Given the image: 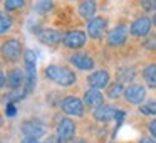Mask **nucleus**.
Listing matches in <instances>:
<instances>
[{"label":"nucleus","instance_id":"34","mask_svg":"<svg viewBox=\"0 0 156 143\" xmlns=\"http://www.w3.org/2000/svg\"><path fill=\"white\" fill-rule=\"evenodd\" d=\"M47 143H61V141H59V140L55 138V136H52V138H49V140H47Z\"/></svg>","mask_w":156,"mask_h":143},{"label":"nucleus","instance_id":"32","mask_svg":"<svg viewBox=\"0 0 156 143\" xmlns=\"http://www.w3.org/2000/svg\"><path fill=\"white\" fill-rule=\"evenodd\" d=\"M69 143H89V141L86 138H72Z\"/></svg>","mask_w":156,"mask_h":143},{"label":"nucleus","instance_id":"5","mask_svg":"<svg viewBox=\"0 0 156 143\" xmlns=\"http://www.w3.org/2000/svg\"><path fill=\"white\" fill-rule=\"evenodd\" d=\"M129 25H126L124 22H121V24H118L114 29H111V31L108 32V35H106L104 42H106V47L109 49H119L122 47V46H126V42H128L129 39Z\"/></svg>","mask_w":156,"mask_h":143},{"label":"nucleus","instance_id":"12","mask_svg":"<svg viewBox=\"0 0 156 143\" xmlns=\"http://www.w3.org/2000/svg\"><path fill=\"white\" fill-rule=\"evenodd\" d=\"M122 98H124L126 103H129L133 106H141L146 99V86L138 84V82H131V84L126 86Z\"/></svg>","mask_w":156,"mask_h":143},{"label":"nucleus","instance_id":"31","mask_svg":"<svg viewBox=\"0 0 156 143\" xmlns=\"http://www.w3.org/2000/svg\"><path fill=\"white\" fill-rule=\"evenodd\" d=\"M136 143H156V140L153 136H143L141 140H138Z\"/></svg>","mask_w":156,"mask_h":143},{"label":"nucleus","instance_id":"14","mask_svg":"<svg viewBox=\"0 0 156 143\" xmlns=\"http://www.w3.org/2000/svg\"><path fill=\"white\" fill-rule=\"evenodd\" d=\"M118 109L114 105H102L99 108H96L92 111V119L99 125H108V123L114 121L116 115H118Z\"/></svg>","mask_w":156,"mask_h":143},{"label":"nucleus","instance_id":"22","mask_svg":"<svg viewBox=\"0 0 156 143\" xmlns=\"http://www.w3.org/2000/svg\"><path fill=\"white\" fill-rule=\"evenodd\" d=\"M14 17H12V14H7V12H2V15H0V34L2 35H7L10 34L12 27H14Z\"/></svg>","mask_w":156,"mask_h":143},{"label":"nucleus","instance_id":"15","mask_svg":"<svg viewBox=\"0 0 156 143\" xmlns=\"http://www.w3.org/2000/svg\"><path fill=\"white\" fill-rule=\"evenodd\" d=\"M82 101H84L86 108H89V109L94 111L96 108L106 105V94L101 91V89L89 88V89H86L84 94H82Z\"/></svg>","mask_w":156,"mask_h":143},{"label":"nucleus","instance_id":"21","mask_svg":"<svg viewBox=\"0 0 156 143\" xmlns=\"http://www.w3.org/2000/svg\"><path fill=\"white\" fill-rule=\"evenodd\" d=\"M54 9V0H35L34 12L37 15H47Z\"/></svg>","mask_w":156,"mask_h":143},{"label":"nucleus","instance_id":"28","mask_svg":"<svg viewBox=\"0 0 156 143\" xmlns=\"http://www.w3.org/2000/svg\"><path fill=\"white\" fill-rule=\"evenodd\" d=\"M148 131H149V135L156 140V118H153L151 121L148 123Z\"/></svg>","mask_w":156,"mask_h":143},{"label":"nucleus","instance_id":"11","mask_svg":"<svg viewBox=\"0 0 156 143\" xmlns=\"http://www.w3.org/2000/svg\"><path fill=\"white\" fill-rule=\"evenodd\" d=\"M151 29H153V19L148 17V15H139L129 25V32L136 39H146L151 34Z\"/></svg>","mask_w":156,"mask_h":143},{"label":"nucleus","instance_id":"30","mask_svg":"<svg viewBox=\"0 0 156 143\" xmlns=\"http://www.w3.org/2000/svg\"><path fill=\"white\" fill-rule=\"evenodd\" d=\"M0 88H2V89L7 88V72H5V71L0 72Z\"/></svg>","mask_w":156,"mask_h":143},{"label":"nucleus","instance_id":"4","mask_svg":"<svg viewBox=\"0 0 156 143\" xmlns=\"http://www.w3.org/2000/svg\"><path fill=\"white\" fill-rule=\"evenodd\" d=\"M108 27H109V19L104 17V15H96L94 19L86 22L87 37L94 42L102 41V37L106 39V35H108Z\"/></svg>","mask_w":156,"mask_h":143},{"label":"nucleus","instance_id":"2","mask_svg":"<svg viewBox=\"0 0 156 143\" xmlns=\"http://www.w3.org/2000/svg\"><path fill=\"white\" fill-rule=\"evenodd\" d=\"M24 52L25 49L19 37L4 39V42H2V59H4V62L15 66L17 62H20V59H24Z\"/></svg>","mask_w":156,"mask_h":143},{"label":"nucleus","instance_id":"36","mask_svg":"<svg viewBox=\"0 0 156 143\" xmlns=\"http://www.w3.org/2000/svg\"><path fill=\"white\" fill-rule=\"evenodd\" d=\"M67 2H76V0H67Z\"/></svg>","mask_w":156,"mask_h":143},{"label":"nucleus","instance_id":"19","mask_svg":"<svg viewBox=\"0 0 156 143\" xmlns=\"http://www.w3.org/2000/svg\"><path fill=\"white\" fill-rule=\"evenodd\" d=\"M136 76H138V72H136V69L133 66H122V68L116 69V79L119 82H128V84H131Z\"/></svg>","mask_w":156,"mask_h":143},{"label":"nucleus","instance_id":"20","mask_svg":"<svg viewBox=\"0 0 156 143\" xmlns=\"http://www.w3.org/2000/svg\"><path fill=\"white\" fill-rule=\"evenodd\" d=\"M124 89H126V86L122 84V82H119V81L111 82V84L108 86V89H106V98L116 101V99H119V98L124 96Z\"/></svg>","mask_w":156,"mask_h":143},{"label":"nucleus","instance_id":"10","mask_svg":"<svg viewBox=\"0 0 156 143\" xmlns=\"http://www.w3.org/2000/svg\"><path fill=\"white\" fill-rule=\"evenodd\" d=\"M37 41L41 42L45 47H57V46L62 44V39H64V34H62L59 29L54 27H42L41 31L35 34Z\"/></svg>","mask_w":156,"mask_h":143},{"label":"nucleus","instance_id":"24","mask_svg":"<svg viewBox=\"0 0 156 143\" xmlns=\"http://www.w3.org/2000/svg\"><path fill=\"white\" fill-rule=\"evenodd\" d=\"M27 0H4V12L7 14H14V12H19L25 7Z\"/></svg>","mask_w":156,"mask_h":143},{"label":"nucleus","instance_id":"7","mask_svg":"<svg viewBox=\"0 0 156 143\" xmlns=\"http://www.w3.org/2000/svg\"><path fill=\"white\" fill-rule=\"evenodd\" d=\"M20 131L25 138L39 140L47 133V125H45L41 118H30V119H25L20 125Z\"/></svg>","mask_w":156,"mask_h":143},{"label":"nucleus","instance_id":"26","mask_svg":"<svg viewBox=\"0 0 156 143\" xmlns=\"http://www.w3.org/2000/svg\"><path fill=\"white\" fill-rule=\"evenodd\" d=\"M139 7H141V10H144L146 14L156 12V0H139Z\"/></svg>","mask_w":156,"mask_h":143},{"label":"nucleus","instance_id":"29","mask_svg":"<svg viewBox=\"0 0 156 143\" xmlns=\"http://www.w3.org/2000/svg\"><path fill=\"white\" fill-rule=\"evenodd\" d=\"M124 116H126V111H122V109H118V115H116V130L121 126V123L124 121Z\"/></svg>","mask_w":156,"mask_h":143},{"label":"nucleus","instance_id":"23","mask_svg":"<svg viewBox=\"0 0 156 143\" xmlns=\"http://www.w3.org/2000/svg\"><path fill=\"white\" fill-rule=\"evenodd\" d=\"M29 93H27V89L25 88H20V89H10V93H9L7 96H4V101H5V105H9V103H17V101H20V99H24L25 96H27Z\"/></svg>","mask_w":156,"mask_h":143},{"label":"nucleus","instance_id":"33","mask_svg":"<svg viewBox=\"0 0 156 143\" xmlns=\"http://www.w3.org/2000/svg\"><path fill=\"white\" fill-rule=\"evenodd\" d=\"M20 143H41V141H39V140H35V138H24Z\"/></svg>","mask_w":156,"mask_h":143},{"label":"nucleus","instance_id":"17","mask_svg":"<svg viewBox=\"0 0 156 143\" xmlns=\"http://www.w3.org/2000/svg\"><path fill=\"white\" fill-rule=\"evenodd\" d=\"M77 14L86 22L96 17L98 14V2L96 0H79L77 4Z\"/></svg>","mask_w":156,"mask_h":143},{"label":"nucleus","instance_id":"3","mask_svg":"<svg viewBox=\"0 0 156 143\" xmlns=\"http://www.w3.org/2000/svg\"><path fill=\"white\" fill-rule=\"evenodd\" d=\"M59 108H61L62 113H66L67 116H74V118H84L86 109H87L82 98H79L76 94H66L62 98Z\"/></svg>","mask_w":156,"mask_h":143},{"label":"nucleus","instance_id":"8","mask_svg":"<svg viewBox=\"0 0 156 143\" xmlns=\"http://www.w3.org/2000/svg\"><path fill=\"white\" fill-rule=\"evenodd\" d=\"M87 44V32L81 31V29H72V31H67L64 34V39H62V46L69 51H79L84 46Z\"/></svg>","mask_w":156,"mask_h":143},{"label":"nucleus","instance_id":"16","mask_svg":"<svg viewBox=\"0 0 156 143\" xmlns=\"http://www.w3.org/2000/svg\"><path fill=\"white\" fill-rule=\"evenodd\" d=\"M25 81H27V74L25 69L14 66L7 71V88L9 89H20L25 88Z\"/></svg>","mask_w":156,"mask_h":143},{"label":"nucleus","instance_id":"9","mask_svg":"<svg viewBox=\"0 0 156 143\" xmlns=\"http://www.w3.org/2000/svg\"><path fill=\"white\" fill-rule=\"evenodd\" d=\"M76 131H77V125L72 118H61L55 126V138L61 143H69L72 138L76 136Z\"/></svg>","mask_w":156,"mask_h":143},{"label":"nucleus","instance_id":"13","mask_svg":"<svg viewBox=\"0 0 156 143\" xmlns=\"http://www.w3.org/2000/svg\"><path fill=\"white\" fill-rule=\"evenodd\" d=\"M86 82L89 84V88L108 89V86L111 84V72L108 69H94L92 72L87 74Z\"/></svg>","mask_w":156,"mask_h":143},{"label":"nucleus","instance_id":"1","mask_svg":"<svg viewBox=\"0 0 156 143\" xmlns=\"http://www.w3.org/2000/svg\"><path fill=\"white\" fill-rule=\"evenodd\" d=\"M44 78L59 88H72L77 82V74L66 64H47L44 68Z\"/></svg>","mask_w":156,"mask_h":143},{"label":"nucleus","instance_id":"18","mask_svg":"<svg viewBox=\"0 0 156 143\" xmlns=\"http://www.w3.org/2000/svg\"><path fill=\"white\" fill-rule=\"evenodd\" d=\"M141 78L148 88L156 89V61L148 62L141 71Z\"/></svg>","mask_w":156,"mask_h":143},{"label":"nucleus","instance_id":"35","mask_svg":"<svg viewBox=\"0 0 156 143\" xmlns=\"http://www.w3.org/2000/svg\"><path fill=\"white\" fill-rule=\"evenodd\" d=\"M151 19H153V25H156V12L153 14V17H151Z\"/></svg>","mask_w":156,"mask_h":143},{"label":"nucleus","instance_id":"25","mask_svg":"<svg viewBox=\"0 0 156 143\" xmlns=\"http://www.w3.org/2000/svg\"><path fill=\"white\" fill-rule=\"evenodd\" d=\"M138 111L143 116H156V99H149V101L143 103L141 106H138Z\"/></svg>","mask_w":156,"mask_h":143},{"label":"nucleus","instance_id":"6","mask_svg":"<svg viewBox=\"0 0 156 143\" xmlns=\"http://www.w3.org/2000/svg\"><path fill=\"white\" fill-rule=\"evenodd\" d=\"M69 64L72 66L74 69L82 72H92L96 68V59L92 57L89 52H82V51H76L72 52L71 56L67 57Z\"/></svg>","mask_w":156,"mask_h":143},{"label":"nucleus","instance_id":"27","mask_svg":"<svg viewBox=\"0 0 156 143\" xmlns=\"http://www.w3.org/2000/svg\"><path fill=\"white\" fill-rule=\"evenodd\" d=\"M5 116H7V118H15V116H17V108H15L14 103L5 105Z\"/></svg>","mask_w":156,"mask_h":143}]
</instances>
